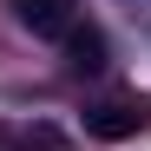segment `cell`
I'll list each match as a JSON object with an SVG mask.
<instances>
[{"mask_svg":"<svg viewBox=\"0 0 151 151\" xmlns=\"http://www.w3.org/2000/svg\"><path fill=\"white\" fill-rule=\"evenodd\" d=\"M13 13L27 20L33 33H66V20H72V0H13Z\"/></svg>","mask_w":151,"mask_h":151,"instance_id":"obj_1","label":"cell"},{"mask_svg":"<svg viewBox=\"0 0 151 151\" xmlns=\"http://www.w3.org/2000/svg\"><path fill=\"white\" fill-rule=\"evenodd\" d=\"M86 132H92V138H125V132H138V112H125V105H92V112H86Z\"/></svg>","mask_w":151,"mask_h":151,"instance_id":"obj_2","label":"cell"},{"mask_svg":"<svg viewBox=\"0 0 151 151\" xmlns=\"http://www.w3.org/2000/svg\"><path fill=\"white\" fill-rule=\"evenodd\" d=\"M66 53H72V66H79V72H99V66H105V40L86 27V33H72V40H66Z\"/></svg>","mask_w":151,"mask_h":151,"instance_id":"obj_3","label":"cell"}]
</instances>
